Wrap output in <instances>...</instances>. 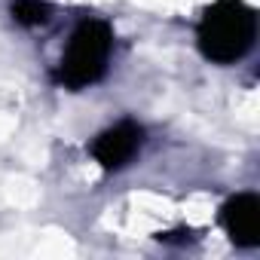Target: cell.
<instances>
[{"instance_id": "cell-1", "label": "cell", "mask_w": 260, "mask_h": 260, "mask_svg": "<svg viewBox=\"0 0 260 260\" xmlns=\"http://www.w3.org/2000/svg\"><path fill=\"white\" fill-rule=\"evenodd\" d=\"M257 40V13L245 0H214L196 28L199 52L214 64H236Z\"/></svg>"}, {"instance_id": "cell-2", "label": "cell", "mask_w": 260, "mask_h": 260, "mask_svg": "<svg viewBox=\"0 0 260 260\" xmlns=\"http://www.w3.org/2000/svg\"><path fill=\"white\" fill-rule=\"evenodd\" d=\"M110 55H113V31L107 22L101 19H83L64 49H61V58H58V86L71 89V92H80L92 83H98L104 74H107V64H110Z\"/></svg>"}, {"instance_id": "cell-5", "label": "cell", "mask_w": 260, "mask_h": 260, "mask_svg": "<svg viewBox=\"0 0 260 260\" xmlns=\"http://www.w3.org/2000/svg\"><path fill=\"white\" fill-rule=\"evenodd\" d=\"M13 22L22 28H40L52 19V4L49 0H13L10 4Z\"/></svg>"}, {"instance_id": "cell-3", "label": "cell", "mask_w": 260, "mask_h": 260, "mask_svg": "<svg viewBox=\"0 0 260 260\" xmlns=\"http://www.w3.org/2000/svg\"><path fill=\"white\" fill-rule=\"evenodd\" d=\"M141 144H144V128L132 119H122L95 135L89 153L104 172H119L141 153Z\"/></svg>"}, {"instance_id": "cell-4", "label": "cell", "mask_w": 260, "mask_h": 260, "mask_svg": "<svg viewBox=\"0 0 260 260\" xmlns=\"http://www.w3.org/2000/svg\"><path fill=\"white\" fill-rule=\"evenodd\" d=\"M220 223L233 245L254 248L260 242V199L254 193H239L220 208Z\"/></svg>"}]
</instances>
